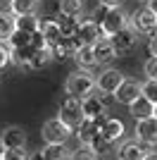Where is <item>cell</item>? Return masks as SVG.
I'll return each instance as SVG.
<instances>
[{"label": "cell", "mask_w": 157, "mask_h": 160, "mask_svg": "<svg viewBox=\"0 0 157 160\" xmlns=\"http://www.w3.org/2000/svg\"><path fill=\"white\" fill-rule=\"evenodd\" d=\"M64 91H67V96H74V98L81 100L95 91V77L91 74V69H76V72H72L67 77Z\"/></svg>", "instance_id": "cell-1"}, {"label": "cell", "mask_w": 157, "mask_h": 160, "mask_svg": "<svg viewBox=\"0 0 157 160\" xmlns=\"http://www.w3.org/2000/svg\"><path fill=\"white\" fill-rule=\"evenodd\" d=\"M112 103V93H102V91H93L86 98H81V112L86 120H100L107 117V105Z\"/></svg>", "instance_id": "cell-2"}, {"label": "cell", "mask_w": 157, "mask_h": 160, "mask_svg": "<svg viewBox=\"0 0 157 160\" xmlns=\"http://www.w3.org/2000/svg\"><path fill=\"white\" fill-rule=\"evenodd\" d=\"M98 24H100V29H102V33L110 38L112 33H117L119 29H124L126 24H129V12H126L121 5L107 7V10H105V14H102V19H100Z\"/></svg>", "instance_id": "cell-3"}, {"label": "cell", "mask_w": 157, "mask_h": 160, "mask_svg": "<svg viewBox=\"0 0 157 160\" xmlns=\"http://www.w3.org/2000/svg\"><path fill=\"white\" fill-rule=\"evenodd\" d=\"M57 117L74 132V129H76L78 124L86 120L83 112H81V100L74 98V96H64V98H62V103H59V115H57Z\"/></svg>", "instance_id": "cell-4"}, {"label": "cell", "mask_w": 157, "mask_h": 160, "mask_svg": "<svg viewBox=\"0 0 157 160\" xmlns=\"http://www.w3.org/2000/svg\"><path fill=\"white\" fill-rule=\"evenodd\" d=\"M72 134H74V132L67 127L59 117L48 120L45 124H43V129H40V136H43V141H45V143H67Z\"/></svg>", "instance_id": "cell-5"}, {"label": "cell", "mask_w": 157, "mask_h": 160, "mask_svg": "<svg viewBox=\"0 0 157 160\" xmlns=\"http://www.w3.org/2000/svg\"><path fill=\"white\" fill-rule=\"evenodd\" d=\"M138 36H140V33L131 27V24H126L124 29H119L117 33H112V36H110V43L114 46L117 55H124V53H129V50H133V48H136Z\"/></svg>", "instance_id": "cell-6"}, {"label": "cell", "mask_w": 157, "mask_h": 160, "mask_svg": "<svg viewBox=\"0 0 157 160\" xmlns=\"http://www.w3.org/2000/svg\"><path fill=\"white\" fill-rule=\"evenodd\" d=\"M100 38H107L102 33L98 22H93L91 17H86V19H78V29H76V41L78 43H83V46H93L95 41Z\"/></svg>", "instance_id": "cell-7"}, {"label": "cell", "mask_w": 157, "mask_h": 160, "mask_svg": "<svg viewBox=\"0 0 157 160\" xmlns=\"http://www.w3.org/2000/svg\"><path fill=\"white\" fill-rule=\"evenodd\" d=\"M121 81H124V72H119L117 67H105L95 77V88L102 91V93H114Z\"/></svg>", "instance_id": "cell-8"}, {"label": "cell", "mask_w": 157, "mask_h": 160, "mask_svg": "<svg viewBox=\"0 0 157 160\" xmlns=\"http://www.w3.org/2000/svg\"><path fill=\"white\" fill-rule=\"evenodd\" d=\"M98 134L102 136L105 141H107V143H117V141L124 139L126 127H124V122L119 120V117H102Z\"/></svg>", "instance_id": "cell-9"}, {"label": "cell", "mask_w": 157, "mask_h": 160, "mask_svg": "<svg viewBox=\"0 0 157 160\" xmlns=\"http://www.w3.org/2000/svg\"><path fill=\"white\" fill-rule=\"evenodd\" d=\"M138 96H140V81L131 79V77H124V81L117 86V91L112 93V98L117 100V103H121V105H131Z\"/></svg>", "instance_id": "cell-10"}, {"label": "cell", "mask_w": 157, "mask_h": 160, "mask_svg": "<svg viewBox=\"0 0 157 160\" xmlns=\"http://www.w3.org/2000/svg\"><path fill=\"white\" fill-rule=\"evenodd\" d=\"M129 24L136 29L138 33L150 36V33L157 29V17H155V12H150V10H148V7H140L133 17H129Z\"/></svg>", "instance_id": "cell-11"}, {"label": "cell", "mask_w": 157, "mask_h": 160, "mask_svg": "<svg viewBox=\"0 0 157 160\" xmlns=\"http://www.w3.org/2000/svg\"><path fill=\"white\" fill-rule=\"evenodd\" d=\"M136 139L145 146H157V120L155 117H145L136 120Z\"/></svg>", "instance_id": "cell-12"}, {"label": "cell", "mask_w": 157, "mask_h": 160, "mask_svg": "<svg viewBox=\"0 0 157 160\" xmlns=\"http://www.w3.org/2000/svg\"><path fill=\"white\" fill-rule=\"evenodd\" d=\"M0 146L2 148H24L26 146V129L17 127V124L5 127L2 134H0Z\"/></svg>", "instance_id": "cell-13"}, {"label": "cell", "mask_w": 157, "mask_h": 160, "mask_svg": "<svg viewBox=\"0 0 157 160\" xmlns=\"http://www.w3.org/2000/svg\"><path fill=\"white\" fill-rule=\"evenodd\" d=\"M148 151H150V146L140 143L138 139H131V141H124L117 148V160H143V155Z\"/></svg>", "instance_id": "cell-14"}, {"label": "cell", "mask_w": 157, "mask_h": 160, "mask_svg": "<svg viewBox=\"0 0 157 160\" xmlns=\"http://www.w3.org/2000/svg\"><path fill=\"white\" fill-rule=\"evenodd\" d=\"M93 55H95V62L98 65H110L112 60H117L119 55H117V50H114V46L110 43V38H100V41H95L93 43Z\"/></svg>", "instance_id": "cell-15"}, {"label": "cell", "mask_w": 157, "mask_h": 160, "mask_svg": "<svg viewBox=\"0 0 157 160\" xmlns=\"http://www.w3.org/2000/svg\"><path fill=\"white\" fill-rule=\"evenodd\" d=\"M76 46H78L76 38H59L55 46H50L52 60H57V62L72 60V55H74V50H76Z\"/></svg>", "instance_id": "cell-16"}, {"label": "cell", "mask_w": 157, "mask_h": 160, "mask_svg": "<svg viewBox=\"0 0 157 160\" xmlns=\"http://www.w3.org/2000/svg\"><path fill=\"white\" fill-rule=\"evenodd\" d=\"M72 60L76 62L78 69H93V67H98L95 55H93V46H83V43H78V46H76Z\"/></svg>", "instance_id": "cell-17"}, {"label": "cell", "mask_w": 157, "mask_h": 160, "mask_svg": "<svg viewBox=\"0 0 157 160\" xmlns=\"http://www.w3.org/2000/svg\"><path fill=\"white\" fill-rule=\"evenodd\" d=\"M129 108V112L133 120H145V117H152V110H155V103H150V100L145 98V96H138Z\"/></svg>", "instance_id": "cell-18"}, {"label": "cell", "mask_w": 157, "mask_h": 160, "mask_svg": "<svg viewBox=\"0 0 157 160\" xmlns=\"http://www.w3.org/2000/svg\"><path fill=\"white\" fill-rule=\"evenodd\" d=\"M100 120H83L81 124L76 127V136H78V143H91L95 136H98V129H100Z\"/></svg>", "instance_id": "cell-19"}, {"label": "cell", "mask_w": 157, "mask_h": 160, "mask_svg": "<svg viewBox=\"0 0 157 160\" xmlns=\"http://www.w3.org/2000/svg\"><path fill=\"white\" fill-rule=\"evenodd\" d=\"M40 27V17L38 12H29V14H14V29L26 33H36Z\"/></svg>", "instance_id": "cell-20"}, {"label": "cell", "mask_w": 157, "mask_h": 160, "mask_svg": "<svg viewBox=\"0 0 157 160\" xmlns=\"http://www.w3.org/2000/svg\"><path fill=\"white\" fill-rule=\"evenodd\" d=\"M55 22H57V29H59V36H62V38H76L78 17H69V14L59 12L57 17H55Z\"/></svg>", "instance_id": "cell-21"}, {"label": "cell", "mask_w": 157, "mask_h": 160, "mask_svg": "<svg viewBox=\"0 0 157 160\" xmlns=\"http://www.w3.org/2000/svg\"><path fill=\"white\" fill-rule=\"evenodd\" d=\"M40 36H43V41H45V46H55L62 36H59V29H57V22L52 19V17H48V19H40V27H38Z\"/></svg>", "instance_id": "cell-22"}, {"label": "cell", "mask_w": 157, "mask_h": 160, "mask_svg": "<svg viewBox=\"0 0 157 160\" xmlns=\"http://www.w3.org/2000/svg\"><path fill=\"white\" fill-rule=\"evenodd\" d=\"M69 153L72 151L67 148V143H45L40 151L43 160H69Z\"/></svg>", "instance_id": "cell-23"}, {"label": "cell", "mask_w": 157, "mask_h": 160, "mask_svg": "<svg viewBox=\"0 0 157 160\" xmlns=\"http://www.w3.org/2000/svg\"><path fill=\"white\" fill-rule=\"evenodd\" d=\"M33 50L31 46H21V48H12V55H10V62H14L17 67H21V69H26L29 67V60L33 58Z\"/></svg>", "instance_id": "cell-24"}, {"label": "cell", "mask_w": 157, "mask_h": 160, "mask_svg": "<svg viewBox=\"0 0 157 160\" xmlns=\"http://www.w3.org/2000/svg\"><path fill=\"white\" fill-rule=\"evenodd\" d=\"M48 62H52V53H50V48H40V50H36V53H33V58L29 60V67H26V69H31V72H38V69H43Z\"/></svg>", "instance_id": "cell-25"}, {"label": "cell", "mask_w": 157, "mask_h": 160, "mask_svg": "<svg viewBox=\"0 0 157 160\" xmlns=\"http://www.w3.org/2000/svg\"><path fill=\"white\" fill-rule=\"evenodd\" d=\"M86 10V0H59V12L69 17H81Z\"/></svg>", "instance_id": "cell-26"}, {"label": "cell", "mask_w": 157, "mask_h": 160, "mask_svg": "<svg viewBox=\"0 0 157 160\" xmlns=\"http://www.w3.org/2000/svg\"><path fill=\"white\" fill-rule=\"evenodd\" d=\"M40 0H12V14H29L36 12Z\"/></svg>", "instance_id": "cell-27"}, {"label": "cell", "mask_w": 157, "mask_h": 160, "mask_svg": "<svg viewBox=\"0 0 157 160\" xmlns=\"http://www.w3.org/2000/svg\"><path fill=\"white\" fill-rule=\"evenodd\" d=\"M69 160H98V153H95L88 143H78L72 153H69Z\"/></svg>", "instance_id": "cell-28"}, {"label": "cell", "mask_w": 157, "mask_h": 160, "mask_svg": "<svg viewBox=\"0 0 157 160\" xmlns=\"http://www.w3.org/2000/svg\"><path fill=\"white\" fill-rule=\"evenodd\" d=\"M14 31V14H0V41H7Z\"/></svg>", "instance_id": "cell-29"}, {"label": "cell", "mask_w": 157, "mask_h": 160, "mask_svg": "<svg viewBox=\"0 0 157 160\" xmlns=\"http://www.w3.org/2000/svg\"><path fill=\"white\" fill-rule=\"evenodd\" d=\"M140 96H145L150 103H157V79H145L140 84Z\"/></svg>", "instance_id": "cell-30"}, {"label": "cell", "mask_w": 157, "mask_h": 160, "mask_svg": "<svg viewBox=\"0 0 157 160\" xmlns=\"http://www.w3.org/2000/svg\"><path fill=\"white\" fill-rule=\"evenodd\" d=\"M88 146H91V148H93V151H95L98 155H107V153H110V148H112V143H107V141H105L102 136L98 134V136H95V139H93L91 143H88Z\"/></svg>", "instance_id": "cell-31"}, {"label": "cell", "mask_w": 157, "mask_h": 160, "mask_svg": "<svg viewBox=\"0 0 157 160\" xmlns=\"http://www.w3.org/2000/svg\"><path fill=\"white\" fill-rule=\"evenodd\" d=\"M143 72H145V79H157V55H150L145 60Z\"/></svg>", "instance_id": "cell-32"}, {"label": "cell", "mask_w": 157, "mask_h": 160, "mask_svg": "<svg viewBox=\"0 0 157 160\" xmlns=\"http://www.w3.org/2000/svg\"><path fill=\"white\" fill-rule=\"evenodd\" d=\"M10 55H12V48L7 41H0V72L10 65Z\"/></svg>", "instance_id": "cell-33"}, {"label": "cell", "mask_w": 157, "mask_h": 160, "mask_svg": "<svg viewBox=\"0 0 157 160\" xmlns=\"http://www.w3.org/2000/svg\"><path fill=\"white\" fill-rule=\"evenodd\" d=\"M29 46H31L33 50H40V48H48V46H45V41H43V36H40V31L31 33V41H29Z\"/></svg>", "instance_id": "cell-34"}, {"label": "cell", "mask_w": 157, "mask_h": 160, "mask_svg": "<svg viewBox=\"0 0 157 160\" xmlns=\"http://www.w3.org/2000/svg\"><path fill=\"white\" fill-rule=\"evenodd\" d=\"M148 55H157V31H152L148 38Z\"/></svg>", "instance_id": "cell-35"}, {"label": "cell", "mask_w": 157, "mask_h": 160, "mask_svg": "<svg viewBox=\"0 0 157 160\" xmlns=\"http://www.w3.org/2000/svg\"><path fill=\"white\" fill-rule=\"evenodd\" d=\"M0 14H12V0H0Z\"/></svg>", "instance_id": "cell-36"}, {"label": "cell", "mask_w": 157, "mask_h": 160, "mask_svg": "<svg viewBox=\"0 0 157 160\" xmlns=\"http://www.w3.org/2000/svg\"><path fill=\"white\" fill-rule=\"evenodd\" d=\"M100 5H105V7H117V5H121L124 0H98Z\"/></svg>", "instance_id": "cell-37"}, {"label": "cell", "mask_w": 157, "mask_h": 160, "mask_svg": "<svg viewBox=\"0 0 157 160\" xmlns=\"http://www.w3.org/2000/svg\"><path fill=\"white\" fill-rule=\"evenodd\" d=\"M145 7L150 12H155V17H157V0H145Z\"/></svg>", "instance_id": "cell-38"}, {"label": "cell", "mask_w": 157, "mask_h": 160, "mask_svg": "<svg viewBox=\"0 0 157 160\" xmlns=\"http://www.w3.org/2000/svg\"><path fill=\"white\" fill-rule=\"evenodd\" d=\"M143 160H157V151H148V153L143 155Z\"/></svg>", "instance_id": "cell-39"}, {"label": "cell", "mask_w": 157, "mask_h": 160, "mask_svg": "<svg viewBox=\"0 0 157 160\" xmlns=\"http://www.w3.org/2000/svg\"><path fill=\"white\" fill-rule=\"evenodd\" d=\"M29 160H43V155H40V151H38V153H29Z\"/></svg>", "instance_id": "cell-40"}, {"label": "cell", "mask_w": 157, "mask_h": 160, "mask_svg": "<svg viewBox=\"0 0 157 160\" xmlns=\"http://www.w3.org/2000/svg\"><path fill=\"white\" fill-rule=\"evenodd\" d=\"M152 117L157 120V103H155V110H152Z\"/></svg>", "instance_id": "cell-41"}, {"label": "cell", "mask_w": 157, "mask_h": 160, "mask_svg": "<svg viewBox=\"0 0 157 160\" xmlns=\"http://www.w3.org/2000/svg\"><path fill=\"white\" fill-rule=\"evenodd\" d=\"M2 151H5V148H2V146H0V160H2Z\"/></svg>", "instance_id": "cell-42"}, {"label": "cell", "mask_w": 157, "mask_h": 160, "mask_svg": "<svg viewBox=\"0 0 157 160\" xmlns=\"http://www.w3.org/2000/svg\"><path fill=\"white\" fill-rule=\"evenodd\" d=\"M155 31H157V29H155Z\"/></svg>", "instance_id": "cell-43"}, {"label": "cell", "mask_w": 157, "mask_h": 160, "mask_svg": "<svg viewBox=\"0 0 157 160\" xmlns=\"http://www.w3.org/2000/svg\"><path fill=\"white\" fill-rule=\"evenodd\" d=\"M143 2H145V0H143Z\"/></svg>", "instance_id": "cell-44"}]
</instances>
